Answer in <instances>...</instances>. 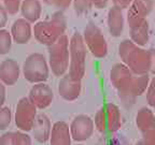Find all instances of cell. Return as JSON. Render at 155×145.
I'll use <instances>...</instances> for the list:
<instances>
[{"instance_id": "cell-1", "label": "cell", "mask_w": 155, "mask_h": 145, "mask_svg": "<svg viewBox=\"0 0 155 145\" xmlns=\"http://www.w3.org/2000/svg\"><path fill=\"white\" fill-rule=\"evenodd\" d=\"M66 17L61 12H56L51 18L38 22L34 27L35 38L39 43L51 45L65 32Z\"/></svg>"}, {"instance_id": "cell-2", "label": "cell", "mask_w": 155, "mask_h": 145, "mask_svg": "<svg viewBox=\"0 0 155 145\" xmlns=\"http://www.w3.org/2000/svg\"><path fill=\"white\" fill-rule=\"evenodd\" d=\"M111 81L121 94L128 95L130 92V94L139 95V92L144 89L148 82V77L141 76L138 79H133V75L128 68L121 63H117L111 70Z\"/></svg>"}, {"instance_id": "cell-3", "label": "cell", "mask_w": 155, "mask_h": 145, "mask_svg": "<svg viewBox=\"0 0 155 145\" xmlns=\"http://www.w3.org/2000/svg\"><path fill=\"white\" fill-rule=\"evenodd\" d=\"M120 55L135 73L143 74L150 68V54L139 48L134 42L125 40L120 45Z\"/></svg>"}, {"instance_id": "cell-4", "label": "cell", "mask_w": 155, "mask_h": 145, "mask_svg": "<svg viewBox=\"0 0 155 145\" xmlns=\"http://www.w3.org/2000/svg\"><path fill=\"white\" fill-rule=\"evenodd\" d=\"M48 56L52 72L57 76L63 75L69 66V41L67 36L63 34L53 44L48 45Z\"/></svg>"}, {"instance_id": "cell-5", "label": "cell", "mask_w": 155, "mask_h": 145, "mask_svg": "<svg viewBox=\"0 0 155 145\" xmlns=\"http://www.w3.org/2000/svg\"><path fill=\"white\" fill-rule=\"evenodd\" d=\"M69 54H70L69 75L75 80L81 81L85 72L86 47H85L83 37L79 32H75L71 38L70 44H69Z\"/></svg>"}, {"instance_id": "cell-6", "label": "cell", "mask_w": 155, "mask_h": 145, "mask_svg": "<svg viewBox=\"0 0 155 145\" xmlns=\"http://www.w3.org/2000/svg\"><path fill=\"white\" fill-rule=\"evenodd\" d=\"M23 73L28 82L44 83L48 77V65L45 57L40 53L30 54L23 65Z\"/></svg>"}, {"instance_id": "cell-7", "label": "cell", "mask_w": 155, "mask_h": 145, "mask_svg": "<svg viewBox=\"0 0 155 145\" xmlns=\"http://www.w3.org/2000/svg\"><path fill=\"white\" fill-rule=\"evenodd\" d=\"M83 40L94 56L98 58H102L107 55L108 47H107L106 39L102 36L101 30L93 22L88 23L87 26L85 27Z\"/></svg>"}, {"instance_id": "cell-8", "label": "cell", "mask_w": 155, "mask_h": 145, "mask_svg": "<svg viewBox=\"0 0 155 145\" xmlns=\"http://www.w3.org/2000/svg\"><path fill=\"white\" fill-rule=\"evenodd\" d=\"M36 109V106L26 97L18 101L15 112V124L21 130L29 131L32 129L37 115Z\"/></svg>"}, {"instance_id": "cell-9", "label": "cell", "mask_w": 155, "mask_h": 145, "mask_svg": "<svg viewBox=\"0 0 155 145\" xmlns=\"http://www.w3.org/2000/svg\"><path fill=\"white\" fill-rule=\"evenodd\" d=\"M28 99L38 109H45L52 103L53 92L48 85L44 83H38L31 87Z\"/></svg>"}, {"instance_id": "cell-10", "label": "cell", "mask_w": 155, "mask_h": 145, "mask_svg": "<svg viewBox=\"0 0 155 145\" xmlns=\"http://www.w3.org/2000/svg\"><path fill=\"white\" fill-rule=\"evenodd\" d=\"M81 90V83L79 80H75L68 74L64 76L58 84V92L59 95L66 100H74L77 99Z\"/></svg>"}, {"instance_id": "cell-11", "label": "cell", "mask_w": 155, "mask_h": 145, "mask_svg": "<svg viewBox=\"0 0 155 145\" xmlns=\"http://www.w3.org/2000/svg\"><path fill=\"white\" fill-rule=\"evenodd\" d=\"M19 77L18 63L13 59H5L0 63V82L12 86Z\"/></svg>"}, {"instance_id": "cell-12", "label": "cell", "mask_w": 155, "mask_h": 145, "mask_svg": "<svg viewBox=\"0 0 155 145\" xmlns=\"http://www.w3.org/2000/svg\"><path fill=\"white\" fill-rule=\"evenodd\" d=\"M10 34L12 40H14L17 44H26L31 38V25L26 19L18 18L13 23Z\"/></svg>"}, {"instance_id": "cell-13", "label": "cell", "mask_w": 155, "mask_h": 145, "mask_svg": "<svg viewBox=\"0 0 155 145\" xmlns=\"http://www.w3.org/2000/svg\"><path fill=\"white\" fill-rule=\"evenodd\" d=\"M19 10L22 12L23 18L29 23H35L41 16V1L40 0H23Z\"/></svg>"}, {"instance_id": "cell-14", "label": "cell", "mask_w": 155, "mask_h": 145, "mask_svg": "<svg viewBox=\"0 0 155 145\" xmlns=\"http://www.w3.org/2000/svg\"><path fill=\"white\" fill-rule=\"evenodd\" d=\"M154 7V0H133L129 7L127 17L145 18Z\"/></svg>"}, {"instance_id": "cell-15", "label": "cell", "mask_w": 155, "mask_h": 145, "mask_svg": "<svg viewBox=\"0 0 155 145\" xmlns=\"http://www.w3.org/2000/svg\"><path fill=\"white\" fill-rule=\"evenodd\" d=\"M108 27L110 34L113 37H119L123 32L124 28V17L122 10L111 8L108 12Z\"/></svg>"}, {"instance_id": "cell-16", "label": "cell", "mask_w": 155, "mask_h": 145, "mask_svg": "<svg viewBox=\"0 0 155 145\" xmlns=\"http://www.w3.org/2000/svg\"><path fill=\"white\" fill-rule=\"evenodd\" d=\"M50 121L44 114H40L35 119V124L32 126V130H34V135L37 141L39 142H46L50 135Z\"/></svg>"}, {"instance_id": "cell-17", "label": "cell", "mask_w": 155, "mask_h": 145, "mask_svg": "<svg viewBox=\"0 0 155 145\" xmlns=\"http://www.w3.org/2000/svg\"><path fill=\"white\" fill-rule=\"evenodd\" d=\"M0 145H31V140L25 133L8 132L0 138Z\"/></svg>"}, {"instance_id": "cell-18", "label": "cell", "mask_w": 155, "mask_h": 145, "mask_svg": "<svg viewBox=\"0 0 155 145\" xmlns=\"http://www.w3.org/2000/svg\"><path fill=\"white\" fill-rule=\"evenodd\" d=\"M12 46V37L8 30L0 29V55H5Z\"/></svg>"}, {"instance_id": "cell-19", "label": "cell", "mask_w": 155, "mask_h": 145, "mask_svg": "<svg viewBox=\"0 0 155 145\" xmlns=\"http://www.w3.org/2000/svg\"><path fill=\"white\" fill-rule=\"evenodd\" d=\"M75 13L83 14L93 8V0H72Z\"/></svg>"}, {"instance_id": "cell-20", "label": "cell", "mask_w": 155, "mask_h": 145, "mask_svg": "<svg viewBox=\"0 0 155 145\" xmlns=\"http://www.w3.org/2000/svg\"><path fill=\"white\" fill-rule=\"evenodd\" d=\"M11 124V110L7 106L0 108V130H5Z\"/></svg>"}, {"instance_id": "cell-21", "label": "cell", "mask_w": 155, "mask_h": 145, "mask_svg": "<svg viewBox=\"0 0 155 145\" xmlns=\"http://www.w3.org/2000/svg\"><path fill=\"white\" fill-rule=\"evenodd\" d=\"M3 8L8 12V14L14 15L19 11L22 0H2Z\"/></svg>"}, {"instance_id": "cell-22", "label": "cell", "mask_w": 155, "mask_h": 145, "mask_svg": "<svg viewBox=\"0 0 155 145\" xmlns=\"http://www.w3.org/2000/svg\"><path fill=\"white\" fill-rule=\"evenodd\" d=\"M43 2L48 5H52L57 9L65 10L67 9L70 3L72 2V0H43Z\"/></svg>"}, {"instance_id": "cell-23", "label": "cell", "mask_w": 155, "mask_h": 145, "mask_svg": "<svg viewBox=\"0 0 155 145\" xmlns=\"http://www.w3.org/2000/svg\"><path fill=\"white\" fill-rule=\"evenodd\" d=\"M113 2V7L119 10H124L128 9L130 7L133 0H112Z\"/></svg>"}, {"instance_id": "cell-24", "label": "cell", "mask_w": 155, "mask_h": 145, "mask_svg": "<svg viewBox=\"0 0 155 145\" xmlns=\"http://www.w3.org/2000/svg\"><path fill=\"white\" fill-rule=\"evenodd\" d=\"M8 12L3 8V5H0V29H2L3 27L7 25L8 23Z\"/></svg>"}, {"instance_id": "cell-25", "label": "cell", "mask_w": 155, "mask_h": 145, "mask_svg": "<svg viewBox=\"0 0 155 145\" xmlns=\"http://www.w3.org/2000/svg\"><path fill=\"white\" fill-rule=\"evenodd\" d=\"M5 100V86L3 83L0 82V108L3 105Z\"/></svg>"}, {"instance_id": "cell-26", "label": "cell", "mask_w": 155, "mask_h": 145, "mask_svg": "<svg viewBox=\"0 0 155 145\" xmlns=\"http://www.w3.org/2000/svg\"><path fill=\"white\" fill-rule=\"evenodd\" d=\"M108 1L109 0H93V7L97 9H104L108 5Z\"/></svg>"}, {"instance_id": "cell-27", "label": "cell", "mask_w": 155, "mask_h": 145, "mask_svg": "<svg viewBox=\"0 0 155 145\" xmlns=\"http://www.w3.org/2000/svg\"><path fill=\"white\" fill-rule=\"evenodd\" d=\"M149 98H150V100L155 101V79L153 80L152 84H151V86H150V90H149Z\"/></svg>"}]
</instances>
